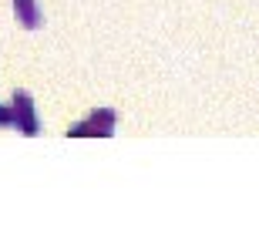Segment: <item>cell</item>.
I'll use <instances>...</instances> for the list:
<instances>
[{
  "label": "cell",
  "mask_w": 259,
  "mask_h": 242,
  "mask_svg": "<svg viewBox=\"0 0 259 242\" xmlns=\"http://www.w3.org/2000/svg\"><path fill=\"white\" fill-rule=\"evenodd\" d=\"M14 101L20 105V115H24V131H34V111H30V98H27V94H17Z\"/></svg>",
  "instance_id": "2"
},
{
  "label": "cell",
  "mask_w": 259,
  "mask_h": 242,
  "mask_svg": "<svg viewBox=\"0 0 259 242\" xmlns=\"http://www.w3.org/2000/svg\"><path fill=\"white\" fill-rule=\"evenodd\" d=\"M14 7L20 10V17H24V24H27V27H34V24H37V14H34V0H14Z\"/></svg>",
  "instance_id": "3"
},
{
  "label": "cell",
  "mask_w": 259,
  "mask_h": 242,
  "mask_svg": "<svg viewBox=\"0 0 259 242\" xmlns=\"http://www.w3.org/2000/svg\"><path fill=\"white\" fill-rule=\"evenodd\" d=\"M111 125H115L111 111H105L101 118H98V115H91V118L84 121V125H77V128H74V135H84V131H101V135H108V131H111Z\"/></svg>",
  "instance_id": "1"
}]
</instances>
